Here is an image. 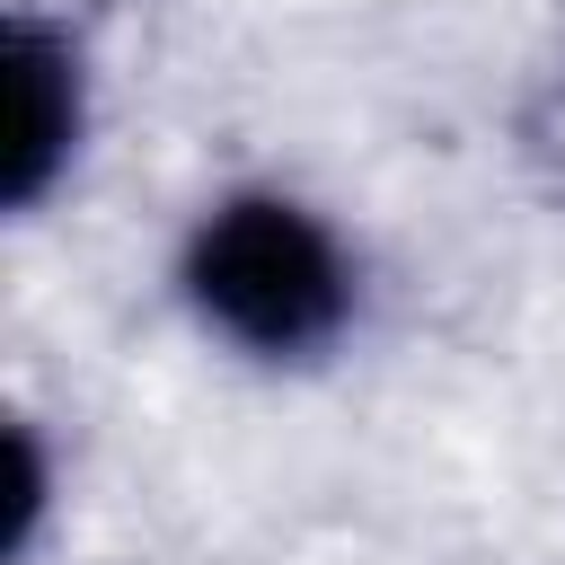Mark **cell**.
Masks as SVG:
<instances>
[{
  "mask_svg": "<svg viewBox=\"0 0 565 565\" xmlns=\"http://www.w3.org/2000/svg\"><path fill=\"white\" fill-rule=\"evenodd\" d=\"M79 132H88V62L62 26L44 18H18L9 26V212H35L53 194V177L79 159Z\"/></svg>",
  "mask_w": 565,
  "mask_h": 565,
  "instance_id": "cell-2",
  "label": "cell"
},
{
  "mask_svg": "<svg viewBox=\"0 0 565 565\" xmlns=\"http://www.w3.org/2000/svg\"><path fill=\"white\" fill-rule=\"evenodd\" d=\"M177 291L203 318V335L282 371V362H327L353 335L362 256L318 203L282 185H230L221 203L194 212L177 247Z\"/></svg>",
  "mask_w": 565,
  "mask_h": 565,
  "instance_id": "cell-1",
  "label": "cell"
}]
</instances>
